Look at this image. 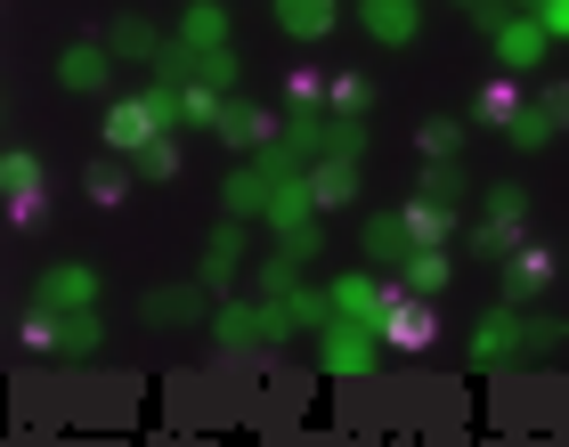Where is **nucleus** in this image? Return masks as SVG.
I'll return each mask as SVG.
<instances>
[{
  "label": "nucleus",
  "instance_id": "f257e3e1",
  "mask_svg": "<svg viewBox=\"0 0 569 447\" xmlns=\"http://www.w3.org/2000/svg\"><path fill=\"white\" fill-rule=\"evenodd\" d=\"M293 334V301H220L212 309V341L220 350H277V341Z\"/></svg>",
  "mask_w": 569,
  "mask_h": 447
},
{
  "label": "nucleus",
  "instance_id": "f03ea898",
  "mask_svg": "<svg viewBox=\"0 0 569 447\" xmlns=\"http://www.w3.org/2000/svg\"><path fill=\"white\" fill-rule=\"evenodd\" d=\"M375 334H382V350H431V341H439V318H431V294H407V285L391 277V301H382V318H375Z\"/></svg>",
  "mask_w": 569,
  "mask_h": 447
},
{
  "label": "nucleus",
  "instance_id": "7ed1b4c3",
  "mask_svg": "<svg viewBox=\"0 0 569 447\" xmlns=\"http://www.w3.org/2000/svg\"><path fill=\"white\" fill-rule=\"evenodd\" d=\"M318 366H326V375H375V366H382V334L375 326H350V318H333L326 334H318Z\"/></svg>",
  "mask_w": 569,
  "mask_h": 447
},
{
  "label": "nucleus",
  "instance_id": "20e7f679",
  "mask_svg": "<svg viewBox=\"0 0 569 447\" xmlns=\"http://www.w3.org/2000/svg\"><path fill=\"white\" fill-rule=\"evenodd\" d=\"M0 188H9V228H41V155L33 147L0 155Z\"/></svg>",
  "mask_w": 569,
  "mask_h": 447
},
{
  "label": "nucleus",
  "instance_id": "39448f33",
  "mask_svg": "<svg viewBox=\"0 0 569 447\" xmlns=\"http://www.w3.org/2000/svg\"><path fill=\"white\" fill-rule=\"evenodd\" d=\"M488 49H497V66H512V73H529V66H546V49H553V33H546V17H505L497 33H488Z\"/></svg>",
  "mask_w": 569,
  "mask_h": 447
},
{
  "label": "nucleus",
  "instance_id": "423d86ee",
  "mask_svg": "<svg viewBox=\"0 0 569 447\" xmlns=\"http://www.w3.org/2000/svg\"><path fill=\"white\" fill-rule=\"evenodd\" d=\"M546 285H553V252L537 245V236H521V245L505 252V301H512V309H529L537 294H546Z\"/></svg>",
  "mask_w": 569,
  "mask_h": 447
},
{
  "label": "nucleus",
  "instance_id": "0eeeda50",
  "mask_svg": "<svg viewBox=\"0 0 569 447\" xmlns=\"http://www.w3.org/2000/svg\"><path fill=\"white\" fill-rule=\"evenodd\" d=\"M521 341H529V318L505 301V309H488V318H480V334L463 341V358H472V366H497V358H521Z\"/></svg>",
  "mask_w": 569,
  "mask_h": 447
},
{
  "label": "nucleus",
  "instance_id": "6e6552de",
  "mask_svg": "<svg viewBox=\"0 0 569 447\" xmlns=\"http://www.w3.org/2000/svg\"><path fill=\"white\" fill-rule=\"evenodd\" d=\"M326 294H333V318H350V326H375V318H382V301H391V285H382L375 269H350V277H333Z\"/></svg>",
  "mask_w": 569,
  "mask_h": 447
},
{
  "label": "nucleus",
  "instance_id": "1a4fd4ad",
  "mask_svg": "<svg viewBox=\"0 0 569 447\" xmlns=\"http://www.w3.org/2000/svg\"><path fill=\"white\" fill-rule=\"evenodd\" d=\"M114 66H122V58H114L107 41H73L66 58H58V90H82V98H90V90L114 82Z\"/></svg>",
  "mask_w": 569,
  "mask_h": 447
},
{
  "label": "nucleus",
  "instance_id": "9d476101",
  "mask_svg": "<svg viewBox=\"0 0 569 447\" xmlns=\"http://www.w3.org/2000/svg\"><path fill=\"white\" fill-rule=\"evenodd\" d=\"M358 24H367L382 49H407L423 33V9H416V0H358Z\"/></svg>",
  "mask_w": 569,
  "mask_h": 447
},
{
  "label": "nucleus",
  "instance_id": "9b49d317",
  "mask_svg": "<svg viewBox=\"0 0 569 447\" xmlns=\"http://www.w3.org/2000/svg\"><path fill=\"white\" fill-rule=\"evenodd\" d=\"M33 301H49V309H98V277L82 269V260H58V269H41Z\"/></svg>",
  "mask_w": 569,
  "mask_h": 447
},
{
  "label": "nucleus",
  "instance_id": "f8f14e48",
  "mask_svg": "<svg viewBox=\"0 0 569 447\" xmlns=\"http://www.w3.org/2000/svg\"><path fill=\"white\" fill-rule=\"evenodd\" d=\"M139 318L147 326H203V277L196 285H171V294H147Z\"/></svg>",
  "mask_w": 569,
  "mask_h": 447
},
{
  "label": "nucleus",
  "instance_id": "ddd939ff",
  "mask_svg": "<svg viewBox=\"0 0 569 447\" xmlns=\"http://www.w3.org/2000/svg\"><path fill=\"white\" fill-rule=\"evenodd\" d=\"M277 24L293 41H326L333 24H342V0H277Z\"/></svg>",
  "mask_w": 569,
  "mask_h": 447
},
{
  "label": "nucleus",
  "instance_id": "4468645a",
  "mask_svg": "<svg viewBox=\"0 0 569 447\" xmlns=\"http://www.w3.org/2000/svg\"><path fill=\"white\" fill-rule=\"evenodd\" d=\"M220 139H228V147H252V155H261V147H277V139H284V115H269V107H228Z\"/></svg>",
  "mask_w": 569,
  "mask_h": 447
},
{
  "label": "nucleus",
  "instance_id": "2eb2a0df",
  "mask_svg": "<svg viewBox=\"0 0 569 447\" xmlns=\"http://www.w3.org/2000/svg\"><path fill=\"white\" fill-rule=\"evenodd\" d=\"M269 203H277V179L261 163H244L237 179H228V220H269Z\"/></svg>",
  "mask_w": 569,
  "mask_h": 447
},
{
  "label": "nucleus",
  "instance_id": "dca6fc26",
  "mask_svg": "<svg viewBox=\"0 0 569 447\" xmlns=\"http://www.w3.org/2000/svg\"><path fill=\"white\" fill-rule=\"evenodd\" d=\"M448 277H456L448 245H416V252L399 260V285H407V294H448Z\"/></svg>",
  "mask_w": 569,
  "mask_h": 447
},
{
  "label": "nucleus",
  "instance_id": "f3484780",
  "mask_svg": "<svg viewBox=\"0 0 569 447\" xmlns=\"http://www.w3.org/2000/svg\"><path fill=\"white\" fill-rule=\"evenodd\" d=\"M309 196H318V212H342V203L358 196V163H342V155L309 163Z\"/></svg>",
  "mask_w": 569,
  "mask_h": 447
},
{
  "label": "nucleus",
  "instance_id": "a211bd4d",
  "mask_svg": "<svg viewBox=\"0 0 569 447\" xmlns=\"http://www.w3.org/2000/svg\"><path fill=\"white\" fill-rule=\"evenodd\" d=\"M237 260H244V220H228V228H212V245H203V285H212V294H228Z\"/></svg>",
  "mask_w": 569,
  "mask_h": 447
},
{
  "label": "nucleus",
  "instance_id": "6ab92c4d",
  "mask_svg": "<svg viewBox=\"0 0 569 447\" xmlns=\"http://www.w3.org/2000/svg\"><path fill=\"white\" fill-rule=\"evenodd\" d=\"M179 41H188V49H228V9H220V0H188Z\"/></svg>",
  "mask_w": 569,
  "mask_h": 447
},
{
  "label": "nucleus",
  "instance_id": "aec40b11",
  "mask_svg": "<svg viewBox=\"0 0 569 447\" xmlns=\"http://www.w3.org/2000/svg\"><path fill=\"white\" fill-rule=\"evenodd\" d=\"M82 188H90V203H98V212H114V203L131 196V155H98Z\"/></svg>",
  "mask_w": 569,
  "mask_h": 447
},
{
  "label": "nucleus",
  "instance_id": "412c9836",
  "mask_svg": "<svg viewBox=\"0 0 569 447\" xmlns=\"http://www.w3.org/2000/svg\"><path fill=\"white\" fill-rule=\"evenodd\" d=\"M367 107H375V82H367V73H333V82H326V115L367 122Z\"/></svg>",
  "mask_w": 569,
  "mask_h": 447
},
{
  "label": "nucleus",
  "instance_id": "4be33fe9",
  "mask_svg": "<svg viewBox=\"0 0 569 447\" xmlns=\"http://www.w3.org/2000/svg\"><path fill=\"white\" fill-rule=\"evenodd\" d=\"M399 220H407V245H448V228H456V212H448V203H431V196L407 203Z\"/></svg>",
  "mask_w": 569,
  "mask_h": 447
},
{
  "label": "nucleus",
  "instance_id": "5701e85b",
  "mask_svg": "<svg viewBox=\"0 0 569 447\" xmlns=\"http://www.w3.org/2000/svg\"><path fill=\"white\" fill-rule=\"evenodd\" d=\"M107 49H114V58H147L154 66V58H163V33H154L147 17H122L114 33H107Z\"/></svg>",
  "mask_w": 569,
  "mask_h": 447
},
{
  "label": "nucleus",
  "instance_id": "b1692460",
  "mask_svg": "<svg viewBox=\"0 0 569 447\" xmlns=\"http://www.w3.org/2000/svg\"><path fill=\"white\" fill-rule=\"evenodd\" d=\"M521 107H529V98L512 90V82H488V90L472 98V122H488V130H512V115H521Z\"/></svg>",
  "mask_w": 569,
  "mask_h": 447
},
{
  "label": "nucleus",
  "instance_id": "393cba45",
  "mask_svg": "<svg viewBox=\"0 0 569 447\" xmlns=\"http://www.w3.org/2000/svg\"><path fill=\"white\" fill-rule=\"evenodd\" d=\"M553 130H561V122H553V115H546V107H537V98H529V107L512 115V130H505V147H521V155H537V147H553Z\"/></svg>",
  "mask_w": 569,
  "mask_h": 447
},
{
  "label": "nucleus",
  "instance_id": "a878e982",
  "mask_svg": "<svg viewBox=\"0 0 569 447\" xmlns=\"http://www.w3.org/2000/svg\"><path fill=\"white\" fill-rule=\"evenodd\" d=\"M252 285H261V301H284V294L301 285V252H293V245H277V252L261 260V277H252Z\"/></svg>",
  "mask_w": 569,
  "mask_h": 447
},
{
  "label": "nucleus",
  "instance_id": "bb28decb",
  "mask_svg": "<svg viewBox=\"0 0 569 447\" xmlns=\"http://www.w3.org/2000/svg\"><path fill=\"white\" fill-rule=\"evenodd\" d=\"M98 341H107L98 309H66V334H58V350H66V358H98Z\"/></svg>",
  "mask_w": 569,
  "mask_h": 447
},
{
  "label": "nucleus",
  "instance_id": "cd10ccee",
  "mask_svg": "<svg viewBox=\"0 0 569 447\" xmlns=\"http://www.w3.org/2000/svg\"><path fill=\"white\" fill-rule=\"evenodd\" d=\"M423 196H431V203H448V212H463L472 179H463V163H423Z\"/></svg>",
  "mask_w": 569,
  "mask_h": 447
},
{
  "label": "nucleus",
  "instance_id": "c85d7f7f",
  "mask_svg": "<svg viewBox=\"0 0 569 447\" xmlns=\"http://www.w3.org/2000/svg\"><path fill=\"white\" fill-rule=\"evenodd\" d=\"M416 245H407V220L399 212H382V220H367V260H407Z\"/></svg>",
  "mask_w": 569,
  "mask_h": 447
},
{
  "label": "nucleus",
  "instance_id": "c756f323",
  "mask_svg": "<svg viewBox=\"0 0 569 447\" xmlns=\"http://www.w3.org/2000/svg\"><path fill=\"white\" fill-rule=\"evenodd\" d=\"M423 155H431V163H463V122L456 115H431L423 122Z\"/></svg>",
  "mask_w": 569,
  "mask_h": 447
},
{
  "label": "nucleus",
  "instance_id": "7c9ffc66",
  "mask_svg": "<svg viewBox=\"0 0 569 447\" xmlns=\"http://www.w3.org/2000/svg\"><path fill=\"white\" fill-rule=\"evenodd\" d=\"M488 220L521 236V220H529V188H521V179H505V188H488Z\"/></svg>",
  "mask_w": 569,
  "mask_h": 447
},
{
  "label": "nucleus",
  "instance_id": "2f4dec72",
  "mask_svg": "<svg viewBox=\"0 0 569 447\" xmlns=\"http://www.w3.org/2000/svg\"><path fill=\"white\" fill-rule=\"evenodd\" d=\"M131 171H139V179H171V171H179V139L163 130L154 147H139V155H131Z\"/></svg>",
  "mask_w": 569,
  "mask_h": 447
},
{
  "label": "nucleus",
  "instance_id": "473e14b6",
  "mask_svg": "<svg viewBox=\"0 0 569 447\" xmlns=\"http://www.w3.org/2000/svg\"><path fill=\"white\" fill-rule=\"evenodd\" d=\"M512 245H521V236H512V228H497V220H480V228H472V252H480V260H505Z\"/></svg>",
  "mask_w": 569,
  "mask_h": 447
},
{
  "label": "nucleus",
  "instance_id": "72a5a7b5",
  "mask_svg": "<svg viewBox=\"0 0 569 447\" xmlns=\"http://www.w3.org/2000/svg\"><path fill=\"white\" fill-rule=\"evenodd\" d=\"M196 82H212V90H228V82H237V58H228V49H203Z\"/></svg>",
  "mask_w": 569,
  "mask_h": 447
},
{
  "label": "nucleus",
  "instance_id": "f704fd0d",
  "mask_svg": "<svg viewBox=\"0 0 569 447\" xmlns=\"http://www.w3.org/2000/svg\"><path fill=\"white\" fill-rule=\"evenodd\" d=\"M537 17H546V33H553V41H569V0H546Z\"/></svg>",
  "mask_w": 569,
  "mask_h": 447
},
{
  "label": "nucleus",
  "instance_id": "c9c22d12",
  "mask_svg": "<svg viewBox=\"0 0 569 447\" xmlns=\"http://www.w3.org/2000/svg\"><path fill=\"white\" fill-rule=\"evenodd\" d=\"M537 107H546V115H553V122H561V130H569V82H553V90H546V98H537Z\"/></svg>",
  "mask_w": 569,
  "mask_h": 447
},
{
  "label": "nucleus",
  "instance_id": "e433bc0d",
  "mask_svg": "<svg viewBox=\"0 0 569 447\" xmlns=\"http://www.w3.org/2000/svg\"><path fill=\"white\" fill-rule=\"evenodd\" d=\"M512 9H529V17H537V9H546V0H512Z\"/></svg>",
  "mask_w": 569,
  "mask_h": 447
}]
</instances>
